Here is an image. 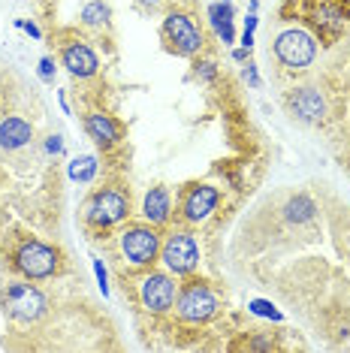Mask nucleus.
<instances>
[{
	"label": "nucleus",
	"instance_id": "25",
	"mask_svg": "<svg viewBox=\"0 0 350 353\" xmlns=\"http://www.w3.org/2000/svg\"><path fill=\"white\" fill-rule=\"evenodd\" d=\"M15 25H19L21 30H28L30 37H39V28H37V25H30V21H15Z\"/></svg>",
	"mask_w": 350,
	"mask_h": 353
},
{
	"label": "nucleus",
	"instance_id": "1",
	"mask_svg": "<svg viewBox=\"0 0 350 353\" xmlns=\"http://www.w3.org/2000/svg\"><path fill=\"white\" fill-rule=\"evenodd\" d=\"M161 256L169 272H175V275H190V272L200 266V245H196V239L190 236V232L175 230L161 245Z\"/></svg>",
	"mask_w": 350,
	"mask_h": 353
},
{
	"label": "nucleus",
	"instance_id": "21",
	"mask_svg": "<svg viewBox=\"0 0 350 353\" xmlns=\"http://www.w3.org/2000/svg\"><path fill=\"white\" fill-rule=\"evenodd\" d=\"M251 311H254V314H257V317H269V320H281V311H278V308H275V305H272V302H262V299H254V302H251Z\"/></svg>",
	"mask_w": 350,
	"mask_h": 353
},
{
	"label": "nucleus",
	"instance_id": "7",
	"mask_svg": "<svg viewBox=\"0 0 350 353\" xmlns=\"http://www.w3.org/2000/svg\"><path fill=\"white\" fill-rule=\"evenodd\" d=\"M121 251L133 266H148L161 254V236L151 227H130L121 232Z\"/></svg>",
	"mask_w": 350,
	"mask_h": 353
},
{
	"label": "nucleus",
	"instance_id": "19",
	"mask_svg": "<svg viewBox=\"0 0 350 353\" xmlns=\"http://www.w3.org/2000/svg\"><path fill=\"white\" fill-rule=\"evenodd\" d=\"M82 21L85 25H94V28L109 25V6L100 3V0H91V3L82 10Z\"/></svg>",
	"mask_w": 350,
	"mask_h": 353
},
{
	"label": "nucleus",
	"instance_id": "12",
	"mask_svg": "<svg viewBox=\"0 0 350 353\" xmlns=\"http://www.w3.org/2000/svg\"><path fill=\"white\" fill-rule=\"evenodd\" d=\"M63 67H67L73 76H79V79H88V76H94L100 70V61L85 43H73V46L63 49Z\"/></svg>",
	"mask_w": 350,
	"mask_h": 353
},
{
	"label": "nucleus",
	"instance_id": "5",
	"mask_svg": "<svg viewBox=\"0 0 350 353\" xmlns=\"http://www.w3.org/2000/svg\"><path fill=\"white\" fill-rule=\"evenodd\" d=\"M130 214V199L121 190H100L88 199L85 205V221L94 223V227H112V223L124 221Z\"/></svg>",
	"mask_w": 350,
	"mask_h": 353
},
{
	"label": "nucleus",
	"instance_id": "18",
	"mask_svg": "<svg viewBox=\"0 0 350 353\" xmlns=\"http://www.w3.org/2000/svg\"><path fill=\"white\" fill-rule=\"evenodd\" d=\"M314 203L308 196H296V199H290L287 208H284V214H287V221L290 223H305V221H311L314 218Z\"/></svg>",
	"mask_w": 350,
	"mask_h": 353
},
{
	"label": "nucleus",
	"instance_id": "15",
	"mask_svg": "<svg viewBox=\"0 0 350 353\" xmlns=\"http://www.w3.org/2000/svg\"><path fill=\"white\" fill-rule=\"evenodd\" d=\"M169 212H172L169 190L166 188H151L145 194V203H142V214H145L151 223H166L169 221Z\"/></svg>",
	"mask_w": 350,
	"mask_h": 353
},
{
	"label": "nucleus",
	"instance_id": "30",
	"mask_svg": "<svg viewBox=\"0 0 350 353\" xmlns=\"http://www.w3.org/2000/svg\"><path fill=\"white\" fill-rule=\"evenodd\" d=\"M142 3H145V6H157V3H161V0H142Z\"/></svg>",
	"mask_w": 350,
	"mask_h": 353
},
{
	"label": "nucleus",
	"instance_id": "22",
	"mask_svg": "<svg viewBox=\"0 0 350 353\" xmlns=\"http://www.w3.org/2000/svg\"><path fill=\"white\" fill-rule=\"evenodd\" d=\"M39 76H43L45 82H52V79H54V63H52V58L39 61Z\"/></svg>",
	"mask_w": 350,
	"mask_h": 353
},
{
	"label": "nucleus",
	"instance_id": "9",
	"mask_svg": "<svg viewBox=\"0 0 350 353\" xmlns=\"http://www.w3.org/2000/svg\"><path fill=\"white\" fill-rule=\"evenodd\" d=\"M139 299L145 305L148 311H154V314H163V311L172 308L175 302V284L169 275H163V272H151V275L142 278L139 284Z\"/></svg>",
	"mask_w": 350,
	"mask_h": 353
},
{
	"label": "nucleus",
	"instance_id": "3",
	"mask_svg": "<svg viewBox=\"0 0 350 353\" xmlns=\"http://www.w3.org/2000/svg\"><path fill=\"white\" fill-rule=\"evenodd\" d=\"M175 308H178V317L187 320V323H205V320L218 314V299L209 290V284L190 281V284H185V290L178 293V305Z\"/></svg>",
	"mask_w": 350,
	"mask_h": 353
},
{
	"label": "nucleus",
	"instance_id": "27",
	"mask_svg": "<svg viewBox=\"0 0 350 353\" xmlns=\"http://www.w3.org/2000/svg\"><path fill=\"white\" fill-rule=\"evenodd\" d=\"M254 28H257V15H248L245 19V34H254Z\"/></svg>",
	"mask_w": 350,
	"mask_h": 353
},
{
	"label": "nucleus",
	"instance_id": "13",
	"mask_svg": "<svg viewBox=\"0 0 350 353\" xmlns=\"http://www.w3.org/2000/svg\"><path fill=\"white\" fill-rule=\"evenodd\" d=\"M85 130L100 148H112L115 142L121 139V127H118V121H112V118L103 115V112H91V115L85 118Z\"/></svg>",
	"mask_w": 350,
	"mask_h": 353
},
{
	"label": "nucleus",
	"instance_id": "14",
	"mask_svg": "<svg viewBox=\"0 0 350 353\" xmlns=\"http://www.w3.org/2000/svg\"><path fill=\"white\" fill-rule=\"evenodd\" d=\"M30 139H34V127L25 118H6V121H0V148H6V151L25 148Z\"/></svg>",
	"mask_w": 350,
	"mask_h": 353
},
{
	"label": "nucleus",
	"instance_id": "10",
	"mask_svg": "<svg viewBox=\"0 0 350 353\" xmlns=\"http://www.w3.org/2000/svg\"><path fill=\"white\" fill-rule=\"evenodd\" d=\"M218 203H220L218 188H212V184H200V188H194L185 196V218L190 223H200V221L209 218L214 208H218Z\"/></svg>",
	"mask_w": 350,
	"mask_h": 353
},
{
	"label": "nucleus",
	"instance_id": "11",
	"mask_svg": "<svg viewBox=\"0 0 350 353\" xmlns=\"http://www.w3.org/2000/svg\"><path fill=\"white\" fill-rule=\"evenodd\" d=\"M287 106L293 109V115H296L299 121H308V124L320 121L326 112V103L314 88H299V91H293L287 97Z\"/></svg>",
	"mask_w": 350,
	"mask_h": 353
},
{
	"label": "nucleus",
	"instance_id": "26",
	"mask_svg": "<svg viewBox=\"0 0 350 353\" xmlns=\"http://www.w3.org/2000/svg\"><path fill=\"white\" fill-rule=\"evenodd\" d=\"M45 148H49L52 154H58V151H61V136H52V139H49V145H45Z\"/></svg>",
	"mask_w": 350,
	"mask_h": 353
},
{
	"label": "nucleus",
	"instance_id": "16",
	"mask_svg": "<svg viewBox=\"0 0 350 353\" xmlns=\"http://www.w3.org/2000/svg\"><path fill=\"white\" fill-rule=\"evenodd\" d=\"M347 21L344 6L336 3V0H323L320 6H314V25L320 30H329V34H338Z\"/></svg>",
	"mask_w": 350,
	"mask_h": 353
},
{
	"label": "nucleus",
	"instance_id": "4",
	"mask_svg": "<svg viewBox=\"0 0 350 353\" xmlns=\"http://www.w3.org/2000/svg\"><path fill=\"white\" fill-rule=\"evenodd\" d=\"M275 54H278V61H281L284 67L305 70L308 63L314 61V54H317V43H314V37L308 34V30L293 28V30H284V34L275 39Z\"/></svg>",
	"mask_w": 350,
	"mask_h": 353
},
{
	"label": "nucleus",
	"instance_id": "29",
	"mask_svg": "<svg viewBox=\"0 0 350 353\" xmlns=\"http://www.w3.org/2000/svg\"><path fill=\"white\" fill-rule=\"evenodd\" d=\"M245 54H248V49L242 46V49H236V52H233V58H236V61H245Z\"/></svg>",
	"mask_w": 350,
	"mask_h": 353
},
{
	"label": "nucleus",
	"instance_id": "17",
	"mask_svg": "<svg viewBox=\"0 0 350 353\" xmlns=\"http://www.w3.org/2000/svg\"><path fill=\"white\" fill-rule=\"evenodd\" d=\"M209 19H212V28L218 30V37L224 43H233V6L229 3H214L209 10Z\"/></svg>",
	"mask_w": 350,
	"mask_h": 353
},
{
	"label": "nucleus",
	"instance_id": "23",
	"mask_svg": "<svg viewBox=\"0 0 350 353\" xmlns=\"http://www.w3.org/2000/svg\"><path fill=\"white\" fill-rule=\"evenodd\" d=\"M196 76H200L203 82H212V79H214V63L212 61H203L200 70H196Z\"/></svg>",
	"mask_w": 350,
	"mask_h": 353
},
{
	"label": "nucleus",
	"instance_id": "20",
	"mask_svg": "<svg viewBox=\"0 0 350 353\" xmlns=\"http://www.w3.org/2000/svg\"><path fill=\"white\" fill-rule=\"evenodd\" d=\"M94 172H97V160L94 157H79L70 163V179L73 181H91Z\"/></svg>",
	"mask_w": 350,
	"mask_h": 353
},
{
	"label": "nucleus",
	"instance_id": "24",
	"mask_svg": "<svg viewBox=\"0 0 350 353\" xmlns=\"http://www.w3.org/2000/svg\"><path fill=\"white\" fill-rule=\"evenodd\" d=\"M94 272H97L100 290H103V296H106V293H109V287H106V269H103V263H100V260H94Z\"/></svg>",
	"mask_w": 350,
	"mask_h": 353
},
{
	"label": "nucleus",
	"instance_id": "28",
	"mask_svg": "<svg viewBox=\"0 0 350 353\" xmlns=\"http://www.w3.org/2000/svg\"><path fill=\"white\" fill-rule=\"evenodd\" d=\"M245 79H248V82H251L254 88L260 85V76H257V70H254V67H248V73H245Z\"/></svg>",
	"mask_w": 350,
	"mask_h": 353
},
{
	"label": "nucleus",
	"instance_id": "8",
	"mask_svg": "<svg viewBox=\"0 0 350 353\" xmlns=\"http://www.w3.org/2000/svg\"><path fill=\"white\" fill-rule=\"evenodd\" d=\"M163 34L166 39L175 46V52L178 54H196L203 49V34L196 30V25L187 19V15H181V12H169L166 15V21H163Z\"/></svg>",
	"mask_w": 350,
	"mask_h": 353
},
{
	"label": "nucleus",
	"instance_id": "6",
	"mask_svg": "<svg viewBox=\"0 0 350 353\" xmlns=\"http://www.w3.org/2000/svg\"><path fill=\"white\" fill-rule=\"evenodd\" d=\"M6 311L19 323H34L45 314V296L34 284H10L6 290Z\"/></svg>",
	"mask_w": 350,
	"mask_h": 353
},
{
	"label": "nucleus",
	"instance_id": "2",
	"mask_svg": "<svg viewBox=\"0 0 350 353\" xmlns=\"http://www.w3.org/2000/svg\"><path fill=\"white\" fill-rule=\"evenodd\" d=\"M58 266H61V254L52 245H43V242H25L19 248V254H15V269L30 281L54 275Z\"/></svg>",
	"mask_w": 350,
	"mask_h": 353
}]
</instances>
